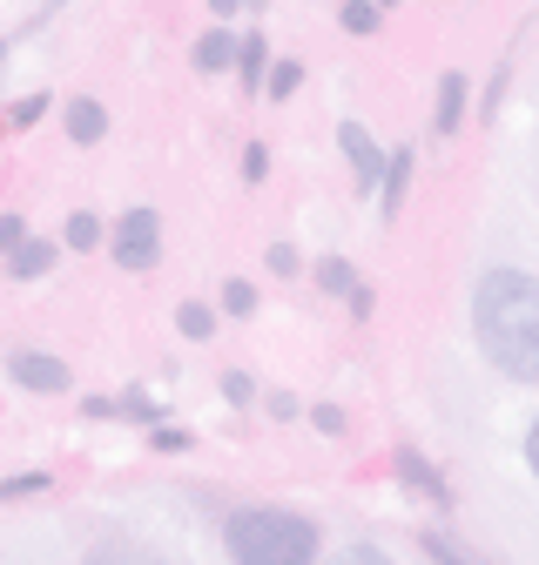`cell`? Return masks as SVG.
I'll list each match as a JSON object with an SVG mask.
<instances>
[{"label": "cell", "mask_w": 539, "mask_h": 565, "mask_svg": "<svg viewBox=\"0 0 539 565\" xmlns=\"http://www.w3.org/2000/svg\"><path fill=\"white\" fill-rule=\"evenodd\" d=\"M472 330L512 384H539V276L486 269L472 290Z\"/></svg>", "instance_id": "6da1fadb"}, {"label": "cell", "mask_w": 539, "mask_h": 565, "mask_svg": "<svg viewBox=\"0 0 539 565\" xmlns=\"http://www.w3.org/2000/svg\"><path fill=\"white\" fill-rule=\"evenodd\" d=\"M230 565H317V525L290 505H243L223 519Z\"/></svg>", "instance_id": "7a4b0ae2"}, {"label": "cell", "mask_w": 539, "mask_h": 565, "mask_svg": "<svg viewBox=\"0 0 539 565\" xmlns=\"http://www.w3.org/2000/svg\"><path fill=\"white\" fill-rule=\"evenodd\" d=\"M156 243H162L156 209H128V216L115 223V263L121 269H149L156 263Z\"/></svg>", "instance_id": "3957f363"}, {"label": "cell", "mask_w": 539, "mask_h": 565, "mask_svg": "<svg viewBox=\"0 0 539 565\" xmlns=\"http://www.w3.org/2000/svg\"><path fill=\"white\" fill-rule=\"evenodd\" d=\"M8 371H14V384H21V391H67V364H61V358H47V350H21Z\"/></svg>", "instance_id": "277c9868"}, {"label": "cell", "mask_w": 539, "mask_h": 565, "mask_svg": "<svg viewBox=\"0 0 539 565\" xmlns=\"http://www.w3.org/2000/svg\"><path fill=\"white\" fill-rule=\"evenodd\" d=\"M337 141H345V156H351V169H358V182L364 189H378V175L391 169V156H378V141L358 128V121H345V128H337Z\"/></svg>", "instance_id": "5b68a950"}, {"label": "cell", "mask_w": 539, "mask_h": 565, "mask_svg": "<svg viewBox=\"0 0 539 565\" xmlns=\"http://www.w3.org/2000/svg\"><path fill=\"white\" fill-rule=\"evenodd\" d=\"M82 565H162V552H149L142 539L108 532V539H95V545H88V558H82Z\"/></svg>", "instance_id": "8992f818"}, {"label": "cell", "mask_w": 539, "mask_h": 565, "mask_svg": "<svg viewBox=\"0 0 539 565\" xmlns=\"http://www.w3.org/2000/svg\"><path fill=\"white\" fill-rule=\"evenodd\" d=\"M324 290L330 297H345L351 303V317H371V290L351 276V263H337V256H324Z\"/></svg>", "instance_id": "52a82bcc"}, {"label": "cell", "mask_w": 539, "mask_h": 565, "mask_svg": "<svg viewBox=\"0 0 539 565\" xmlns=\"http://www.w3.org/2000/svg\"><path fill=\"white\" fill-rule=\"evenodd\" d=\"M398 471L412 478V491H419V499H432V505H445V499H452V491H445V478H438V471H432V465H425V458H419L412 445L398 451Z\"/></svg>", "instance_id": "ba28073f"}, {"label": "cell", "mask_w": 539, "mask_h": 565, "mask_svg": "<svg viewBox=\"0 0 539 565\" xmlns=\"http://www.w3.org/2000/svg\"><path fill=\"white\" fill-rule=\"evenodd\" d=\"M67 135H75V141H102V135H108L102 102H67Z\"/></svg>", "instance_id": "9c48e42d"}, {"label": "cell", "mask_w": 539, "mask_h": 565, "mask_svg": "<svg viewBox=\"0 0 539 565\" xmlns=\"http://www.w3.org/2000/svg\"><path fill=\"white\" fill-rule=\"evenodd\" d=\"M425 552H432V565H493V558H479L472 545H458L452 532H425Z\"/></svg>", "instance_id": "30bf717a"}, {"label": "cell", "mask_w": 539, "mask_h": 565, "mask_svg": "<svg viewBox=\"0 0 539 565\" xmlns=\"http://www.w3.org/2000/svg\"><path fill=\"white\" fill-rule=\"evenodd\" d=\"M458 115H465V75H445V82H438V115H432V121H438V135H445V128H458Z\"/></svg>", "instance_id": "8fae6325"}, {"label": "cell", "mask_w": 539, "mask_h": 565, "mask_svg": "<svg viewBox=\"0 0 539 565\" xmlns=\"http://www.w3.org/2000/svg\"><path fill=\"white\" fill-rule=\"evenodd\" d=\"M236 47H243V41H230V34H202V41H195V67H210V75H216V67L236 61Z\"/></svg>", "instance_id": "7c38bea8"}, {"label": "cell", "mask_w": 539, "mask_h": 565, "mask_svg": "<svg viewBox=\"0 0 539 565\" xmlns=\"http://www.w3.org/2000/svg\"><path fill=\"white\" fill-rule=\"evenodd\" d=\"M404 182H412V149H398V156H391V169H384V195H378V202H384V216L404 202Z\"/></svg>", "instance_id": "4fadbf2b"}, {"label": "cell", "mask_w": 539, "mask_h": 565, "mask_svg": "<svg viewBox=\"0 0 539 565\" xmlns=\"http://www.w3.org/2000/svg\"><path fill=\"white\" fill-rule=\"evenodd\" d=\"M47 263H54V243H28V249H14V256H8V269H14V276H41Z\"/></svg>", "instance_id": "5bb4252c"}, {"label": "cell", "mask_w": 539, "mask_h": 565, "mask_svg": "<svg viewBox=\"0 0 539 565\" xmlns=\"http://www.w3.org/2000/svg\"><path fill=\"white\" fill-rule=\"evenodd\" d=\"M176 323H182V337H210V330H216V310H210V303H182Z\"/></svg>", "instance_id": "9a60e30c"}, {"label": "cell", "mask_w": 539, "mask_h": 565, "mask_svg": "<svg viewBox=\"0 0 539 565\" xmlns=\"http://www.w3.org/2000/svg\"><path fill=\"white\" fill-rule=\"evenodd\" d=\"M102 243V223L95 216H67V249H95Z\"/></svg>", "instance_id": "2e32d148"}, {"label": "cell", "mask_w": 539, "mask_h": 565, "mask_svg": "<svg viewBox=\"0 0 539 565\" xmlns=\"http://www.w3.org/2000/svg\"><path fill=\"white\" fill-rule=\"evenodd\" d=\"M223 310H230V317H250V310H256V290H250L243 276H236V282H223Z\"/></svg>", "instance_id": "e0dca14e"}, {"label": "cell", "mask_w": 539, "mask_h": 565, "mask_svg": "<svg viewBox=\"0 0 539 565\" xmlns=\"http://www.w3.org/2000/svg\"><path fill=\"white\" fill-rule=\"evenodd\" d=\"M263 47H270L263 34H243V82H250V88L263 82Z\"/></svg>", "instance_id": "ac0fdd59"}, {"label": "cell", "mask_w": 539, "mask_h": 565, "mask_svg": "<svg viewBox=\"0 0 539 565\" xmlns=\"http://www.w3.org/2000/svg\"><path fill=\"white\" fill-rule=\"evenodd\" d=\"M297 82H304V67H297V61H277V67H270V95H277V102H284Z\"/></svg>", "instance_id": "d6986e66"}, {"label": "cell", "mask_w": 539, "mask_h": 565, "mask_svg": "<svg viewBox=\"0 0 539 565\" xmlns=\"http://www.w3.org/2000/svg\"><path fill=\"white\" fill-rule=\"evenodd\" d=\"M330 565H391V552H378V545H345Z\"/></svg>", "instance_id": "ffe728a7"}, {"label": "cell", "mask_w": 539, "mask_h": 565, "mask_svg": "<svg viewBox=\"0 0 539 565\" xmlns=\"http://www.w3.org/2000/svg\"><path fill=\"white\" fill-rule=\"evenodd\" d=\"M0 249H8V256H14V249H28V230H21V216H0Z\"/></svg>", "instance_id": "44dd1931"}, {"label": "cell", "mask_w": 539, "mask_h": 565, "mask_svg": "<svg viewBox=\"0 0 539 565\" xmlns=\"http://www.w3.org/2000/svg\"><path fill=\"white\" fill-rule=\"evenodd\" d=\"M263 263H270V276H297V249H290V243H277Z\"/></svg>", "instance_id": "7402d4cb"}, {"label": "cell", "mask_w": 539, "mask_h": 565, "mask_svg": "<svg viewBox=\"0 0 539 565\" xmlns=\"http://www.w3.org/2000/svg\"><path fill=\"white\" fill-rule=\"evenodd\" d=\"M310 424H317V431H345V411H337V404H317Z\"/></svg>", "instance_id": "603a6c76"}, {"label": "cell", "mask_w": 539, "mask_h": 565, "mask_svg": "<svg viewBox=\"0 0 539 565\" xmlns=\"http://www.w3.org/2000/svg\"><path fill=\"white\" fill-rule=\"evenodd\" d=\"M47 478L41 471H28V478H14V484H0V499H28V491H41Z\"/></svg>", "instance_id": "cb8c5ba5"}, {"label": "cell", "mask_w": 539, "mask_h": 565, "mask_svg": "<svg viewBox=\"0 0 539 565\" xmlns=\"http://www.w3.org/2000/svg\"><path fill=\"white\" fill-rule=\"evenodd\" d=\"M345 28H351V34H371V28H378V8H345Z\"/></svg>", "instance_id": "d4e9b609"}, {"label": "cell", "mask_w": 539, "mask_h": 565, "mask_svg": "<svg viewBox=\"0 0 539 565\" xmlns=\"http://www.w3.org/2000/svg\"><path fill=\"white\" fill-rule=\"evenodd\" d=\"M526 465H532V478H539V424L526 431Z\"/></svg>", "instance_id": "484cf974"}]
</instances>
